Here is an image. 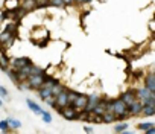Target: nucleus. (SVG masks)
<instances>
[{
	"instance_id": "obj_25",
	"label": "nucleus",
	"mask_w": 155,
	"mask_h": 134,
	"mask_svg": "<svg viewBox=\"0 0 155 134\" xmlns=\"http://www.w3.org/2000/svg\"><path fill=\"white\" fill-rule=\"evenodd\" d=\"M40 117L43 119V122H44V123H52V120H53V117H52L50 111H46V110H43V113H41V116H40Z\"/></svg>"
},
{
	"instance_id": "obj_4",
	"label": "nucleus",
	"mask_w": 155,
	"mask_h": 134,
	"mask_svg": "<svg viewBox=\"0 0 155 134\" xmlns=\"http://www.w3.org/2000/svg\"><path fill=\"white\" fill-rule=\"evenodd\" d=\"M29 64H32V59L28 56H17V58L9 59V67L14 70H18V69H21L25 65H29Z\"/></svg>"
},
{
	"instance_id": "obj_5",
	"label": "nucleus",
	"mask_w": 155,
	"mask_h": 134,
	"mask_svg": "<svg viewBox=\"0 0 155 134\" xmlns=\"http://www.w3.org/2000/svg\"><path fill=\"white\" fill-rule=\"evenodd\" d=\"M59 111V114L65 119V120H78V110H74L73 107H70V105H67V107H64V108H61V110H58Z\"/></svg>"
},
{
	"instance_id": "obj_7",
	"label": "nucleus",
	"mask_w": 155,
	"mask_h": 134,
	"mask_svg": "<svg viewBox=\"0 0 155 134\" xmlns=\"http://www.w3.org/2000/svg\"><path fill=\"white\" fill-rule=\"evenodd\" d=\"M68 105V99H67V89H64L61 93H58L55 96V110H61L64 107Z\"/></svg>"
},
{
	"instance_id": "obj_21",
	"label": "nucleus",
	"mask_w": 155,
	"mask_h": 134,
	"mask_svg": "<svg viewBox=\"0 0 155 134\" xmlns=\"http://www.w3.org/2000/svg\"><path fill=\"white\" fill-rule=\"evenodd\" d=\"M117 122H119V123L114 125V131H116V132H126L128 128H129V123H128L126 120H117Z\"/></svg>"
},
{
	"instance_id": "obj_17",
	"label": "nucleus",
	"mask_w": 155,
	"mask_h": 134,
	"mask_svg": "<svg viewBox=\"0 0 155 134\" xmlns=\"http://www.w3.org/2000/svg\"><path fill=\"white\" fill-rule=\"evenodd\" d=\"M101 117H102V123H113V122H117L116 114H114L111 110H108V108L104 111V114H102Z\"/></svg>"
},
{
	"instance_id": "obj_1",
	"label": "nucleus",
	"mask_w": 155,
	"mask_h": 134,
	"mask_svg": "<svg viewBox=\"0 0 155 134\" xmlns=\"http://www.w3.org/2000/svg\"><path fill=\"white\" fill-rule=\"evenodd\" d=\"M107 108H108V110H111V111L116 114L117 120H126V119H129V117H131V114H129V111H128L126 104H125L120 98L108 101V102H107Z\"/></svg>"
},
{
	"instance_id": "obj_34",
	"label": "nucleus",
	"mask_w": 155,
	"mask_h": 134,
	"mask_svg": "<svg viewBox=\"0 0 155 134\" xmlns=\"http://www.w3.org/2000/svg\"><path fill=\"white\" fill-rule=\"evenodd\" d=\"M149 29H150V32H153V20L149 22Z\"/></svg>"
},
{
	"instance_id": "obj_30",
	"label": "nucleus",
	"mask_w": 155,
	"mask_h": 134,
	"mask_svg": "<svg viewBox=\"0 0 155 134\" xmlns=\"http://www.w3.org/2000/svg\"><path fill=\"white\" fill-rule=\"evenodd\" d=\"M44 102H46V104H47L49 107L55 108V96H52V95H50L49 98H46V99H44Z\"/></svg>"
},
{
	"instance_id": "obj_33",
	"label": "nucleus",
	"mask_w": 155,
	"mask_h": 134,
	"mask_svg": "<svg viewBox=\"0 0 155 134\" xmlns=\"http://www.w3.org/2000/svg\"><path fill=\"white\" fill-rule=\"evenodd\" d=\"M84 131H85V132H94V128H91V126H84Z\"/></svg>"
},
{
	"instance_id": "obj_31",
	"label": "nucleus",
	"mask_w": 155,
	"mask_h": 134,
	"mask_svg": "<svg viewBox=\"0 0 155 134\" xmlns=\"http://www.w3.org/2000/svg\"><path fill=\"white\" fill-rule=\"evenodd\" d=\"M62 2H64V5H65V6H71V5H74V3H76L74 0H62Z\"/></svg>"
},
{
	"instance_id": "obj_23",
	"label": "nucleus",
	"mask_w": 155,
	"mask_h": 134,
	"mask_svg": "<svg viewBox=\"0 0 155 134\" xmlns=\"http://www.w3.org/2000/svg\"><path fill=\"white\" fill-rule=\"evenodd\" d=\"M64 89H65V87H64V85H62V84L58 81V82H56V84H55V85L50 89V92H52V96H56V95H58V93H61Z\"/></svg>"
},
{
	"instance_id": "obj_32",
	"label": "nucleus",
	"mask_w": 155,
	"mask_h": 134,
	"mask_svg": "<svg viewBox=\"0 0 155 134\" xmlns=\"http://www.w3.org/2000/svg\"><path fill=\"white\" fill-rule=\"evenodd\" d=\"M144 132H147V134H155V126H150V128H147Z\"/></svg>"
},
{
	"instance_id": "obj_9",
	"label": "nucleus",
	"mask_w": 155,
	"mask_h": 134,
	"mask_svg": "<svg viewBox=\"0 0 155 134\" xmlns=\"http://www.w3.org/2000/svg\"><path fill=\"white\" fill-rule=\"evenodd\" d=\"M125 104H126V107H129L132 102H135L138 98H137V95H135V92H134V89H129V90H126V92H123L120 96H119Z\"/></svg>"
},
{
	"instance_id": "obj_3",
	"label": "nucleus",
	"mask_w": 155,
	"mask_h": 134,
	"mask_svg": "<svg viewBox=\"0 0 155 134\" xmlns=\"http://www.w3.org/2000/svg\"><path fill=\"white\" fill-rule=\"evenodd\" d=\"M46 76H47V75H46V72H44V73H32V75H29V76H28V79H26V81H28V84L31 85V89H32V90H34V89H35V90H38V89L43 85V82H44Z\"/></svg>"
},
{
	"instance_id": "obj_22",
	"label": "nucleus",
	"mask_w": 155,
	"mask_h": 134,
	"mask_svg": "<svg viewBox=\"0 0 155 134\" xmlns=\"http://www.w3.org/2000/svg\"><path fill=\"white\" fill-rule=\"evenodd\" d=\"M52 95V92H50V89H46V87H40L38 89V96H40V99H46V98H49Z\"/></svg>"
},
{
	"instance_id": "obj_35",
	"label": "nucleus",
	"mask_w": 155,
	"mask_h": 134,
	"mask_svg": "<svg viewBox=\"0 0 155 134\" xmlns=\"http://www.w3.org/2000/svg\"><path fill=\"white\" fill-rule=\"evenodd\" d=\"M3 102H5V101H3L2 98H0V107H3Z\"/></svg>"
},
{
	"instance_id": "obj_24",
	"label": "nucleus",
	"mask_w": 155,
	"mask_h": 134,
	"mask_svg": "<svg viewBox=\"0 0 155 134\" xmlns=\"http://www.w3.org/2000/svg\"><path fill=\"white\" fill-rule=\"evenodd\" d=\"M0 98H2L5 102H8V101L11 99V96H9V92L6 90V87H5V85H0Z\"/></svg>"
},
{
	"instance_id": "obj_8",
	"label": "nucleus",
	"mask_w": 155,
	"mask_h": 134,
	"mask_svg": "<svg viewBox=\"0 0 155 134\" xmlns=\"http://www.w3.org/2000/svg\"><path fill=\"white\" fill-rule=\"evenodd\" d=\"M49 38V31L43 26H38L32 31V41H38V40H47Z\"/></svg>"
},
{
	"instance_id": "obj_19",
	"label": "nucleus",
	"mask_w": 155,
	"mask_h": 134,
	"mask_svg": "<svg viewBox=\"0 0 155 134\" xmlns=\"http://www.w3.org/2000/svg\"><path fill=\"white\" fill-rule=\"evenodd\" d=\"M140 114L143 117H152V116H155V105H143Z\"/></svg>"
},
{
	"instance_id": "obj_29",
	"label": "nucleus",
	"mask_w": 155,
	"mask_h": 134,
	"mask_svg": "<svg viewBox=\"0 0 155 134\" xmlns=\"http://www.w3.org/2000/svg\"><path fill=\"white\" fill-rule=\"evenodd\" d=\"M35 3H37V9H41L49 6V0H35Z\"/></svg>"
},
{
	"instance_id": "obj_6",
	"label": "nucleus",
	"mask_w": 155,
	"mask_h": 134,
	"mask_svg": "<svg viewBox=\"0 0 155 134\" xmlns=\"http://www.w3.org/2000/svg\"><path fill=\"white\" fill-rule=\"evenodd\" d=\"M70 107H73V108H74V110H78V111L85 110V107H87V95L78 93V96L74 98V101L71 102V105H70Z\"/></svg>"
},
{
	"instance_id": "obj_36",
	"label": "nucleus",
	"mask_w": 155,
	"mask_h": 134,
	"mask_svg": "<svg viewBox=\"0 0 155 134\" xmlns=\"http://www.w3.org/2000/svg\"><path fill=\"white\" fill-rule=\"evenodd\" d=\"M2 25H3V23H2V22H0V28H2Z\"/></svg>"
},
{
	"instance_id": "obj_13",
	"label": "nucleus",
	"mask_w": 155,
	"mask_h": 134,
	"mask_svg": "<svg viewBox=\"0 0 155 134\" xmlns=\"http://www.w3.org/2000/svg\"><path fill=\"white\" fill-rule=\"evenodd\" d=\"M141 107H143V104H141L140 99H137L135 102H132V104L128 107V111H129L131 117H132V116H140V113H141Z\"/></svg>"
},
{
	"instance_id": "obj_27",
	"label": "nucleus",
	"mask_w": 155,
	"mask_h": 134,
	"mask_svg": "<svg viewBox=\"0 0 155 134\" xmlns=\"http://www.w3.org/2000/svg\"><path fill=\"white\" fill-rule=\"evenodd\" d=\"M0 131H3V132H9V131H11V128H9V125H8V120H6V119L0 120Z\"/></svg>"
},
{
	"instance_id": "obj_14",
	"label": "nucleus",
	"mask_w": 155,
	"mask_h": 134,
	"mask_svg": "<svg viewBox=\"0 0 155 134\" xmlns=\"http://www.w3.org/2000/svg\"><path fill=\"white\" fill-rule=\"evenodd\" d=\"M0 69L3 72H6L9 69V58H8L5 49H2V47H0Z\"/></svg>"
},
{
	"instance_id": "obj_10",
	"label": "nucleus",
	"mask_w": 155,
	"mask_h": 134,
	"mask_svg": "<svg viewBox=\"0 0 155 134\" xmlns=\"http://www.w3.org/2000/svg\"><path fill=\"white\" fill-rule=\"evenodd\" d=\"M143 85L147 90L155 92V75H153V72H149V73H146L143 76Z\"/></svg>"
},
{
	"instance_id": "obj_20",
	"label": "nucleus",
	"mask_w": 155,
	"mask_h": 134,
	"mask_svg": "<svg viewBox=\"0 0 155 134\" xmlns=\"http://www.w3.org/2000/svg\"><path fill=\"white\" fill-rule=\"evenodd\" d=\"M6 120H8V125H9L11 131H17V129L21 128V120H18L15 117H8Z\"/></svg>"
},
{
	"instance_id": "obj_15",
	"label": "nucleus",
	"mask_w": 155,
	"mask_h": 134,
	"mask_svg": "<svg viewBox=\"0 0 155 134\" xmlns=\"http://www.w3.org/2000/svg\"><path fill=\"white\" fill-rule=\"evenodd\" d=\"M101 101V96L99 95H90L87 96V107H85V111H91Z\"/></svg>"
},
{
	"instance_id": "obj_11",
	"label": "nucleus",
	"mask_w": 155,
	"mask_h": 134,
	"mask_svg": "<svg viewBox=\"0 0 155 134\" xmlns=\"http://www.w3.org/2000/svg\"><path fill=\"white\" fill-rule=\"evenodd\" d=\"M20 9L23 12H32L37 9L35 0H20Z\"/></svg>"
},
{
	"instance_id": "obj_18",
	"label": "nucleus",
	"mask_w": 155,
	"mask_h": 134,
	"mask_svg": "<svg viewBox=\"0 0 155 134\" xmlns=\"http://www.w3.org/2000/svg\"><path fill=\"white\" fill-rule=\"evenodd\" d=\"M26 105L29 107V110L34 113V114H37V116H41V113H43V108L37 104V102H34L32 99H26Z\"/></svg>"
},
{
	"instance_id": "obj_26",
	"label": "nucleus",
	"mask_w": 155,
	"mask_h": 134,
	"mask_svg": "<svg viewBox=\"0 0 155 134\" xmlns=\"http://www.w3.org/2000/svg\"><path fill=\"white\" fill-rule=\"evenodd\" d=\"M150 126H155V123L152 122V120H146V122H141V123H138V129L140 131H146L147 128H150Z\"/></svg>"
},
{
	"instance_id": "obj_28",
	"label": "nucleus",
	"mask_w": 155,
	"mask_h": 134,
	"mask_svg": "<svg viewBox=\"0 0 155 134\" xmlns=\"http://www.w3.org/2000/svg\"><path fill=\"white\" fill-rule=\"evenodd\" d=\"M49 6H55V8H64V2L62 0H49Z\"/></svg>"
},
{
	"instance_id": "obj_12",
	"label": "nucleus",
	"mask_w": 155,
	"mask_h": 134,
	"mask_svg": "<svg viewBox=\"0 0 155 134\" xmlns=\"http://www.w3.org/2000/svg\"><path fill=\"white\" fill-rule=\"evenodd\" d=\"M3 9L8 12H14L20 9V0H5L3 3Z\"/></svg>"
},
{
	"instance_id": "obj_16",
	"label": "nucleus",
	"mask_w": 155,
	"mask_h": 134,
	"mask_svg": "<svg viewBox=\"0 0 155 134\" xmlns=\"http://www.w3.org/2000/svg\"><path fill=\"white\" fill-rule=\"evenodd\" d=\"M134 92H135V95H137V98H138V99H144V98H147V96L155 95V92L147 90L144 85H143V87H137V89H134Z\"/></svg>"
},
{
	"instance_id": "obj_2",
	"label": "nucleus",
	"mask_w": 155,
	"mask_h": 134,
	"mask_svg": "<svg viewBox=\"0 0 155 134\" xmlns=\"http://www.w3.org/2000/svg\"><path fill=\"white\" fill-rule=\"evenodd\" d=\"M15 37H17V34H12V32H9L8 29L0 31V47H2V49L11 47L12 43L15 41Z\"/></svg>"
}]
</instances>
